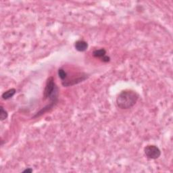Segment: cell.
<instances>
[{
  "instance_id": "6da1fadb",
  "label": "cell",
  "mask_w": 173,
  "mask_h": 173,
  "mask_svg": "<svg viewBox=\"0 0 173 173\" xmlns=\"http://www.w3.org/2000/svg\"><path fill=\"white\" fill-rule=\"evenodd\" d=\"M43 98L44 100H47V99L49 100V104L43 108L37 114H35V115L33 116V118L39 117L46 112L51 110L57 104L58 101V88L52 76L49 77L47 80L43 92Z\"/></svg>"
},
{
  "instance_id": "7a4b0ae2",
  "label": "cell",
  "mask_w": 173,
  "mask_h": 173,
  "mask_svg": "<svg viewBox=\"0 0 173 173\" xmlns=\"http://www.w3.org/2000/svg\"><path fill=\"white\" fill-rule=\"evenodd\" d=\"M139 98V94L136 91L127 89L118 94L116 98V104L120 109L127 110L131 108L136 104Z\"/></svg>"
},
{
  "instance_id": "3957f363",
  "label": "cell",
  "mask_w": 173,
  "mask_h": 173,
  "mask_svg": "<svg viewBox=\"0 0 173 173\" xmlns=\"http://www.w3.org/2000/svg\"><path fill=\"white\" fill-rule=\"evenodd\" d=\"M144 153L148 158L152 159H158L161 156L160 150L154 145H147L144 148Z\"/></svg>"
},
{
  "instance_id": "277c9868",
  "label": "cell",
  "mask_w": 173,
  "mask_h": 173,
  "mask_svg": "<svg viewBox=\"0 0 173 173\" xmlns=\"http://www.w3.org/2000/svg\"><path fill=\"white\" fill-rule=\"evenodd\" d=\"M87 77V75L86 74H84V75L81 76H79V77H77L76 78H74V79L71 80H66V81H62V84L64 87H70V86H73V85H75L78 83H80L83 81H84L85 80H86Z\"/></svg>"
},
{
  "instance_id": "5b68a950",
  "label": "cell",
  "mask_w": 173,
  "mask_h": 173,
  "mask_svg": "<svg viewBox=\"0 0 173 173\" xmlns=\"http://www.w3.org/2000/svg\"><path fill=\"white\" fill-rule=\"evenodd\" d=\"M75 47L77 51L83 52V51H86L88 48V43L86 41H83V40H79V41H77L75 43Z\"/></svg>"
},
{
  "instance_id": "8992f818",
  "label": "cell",
  "mask_w": 173,
  "mask_h": 173,
  "mask_svg": "<svg viewBox=\"0 0 173 173\" xmlns=\"http://www.w3.org/2000/svg\"><path fill=\"white\" fill-rule=\"evenodd\" d=\"M16 92V91L15 89H9V90L6 91V92H4V93L2 94L1 98L5 100H9V99L12 98L13 96L15 95Z\"/></svg>"
},
{
  "instance_id": "52a82bcc",
  "label": "cell",
  "mask_w": 173,
  "mask_h": 173,
  "mask_svg": "<svg viewBox=\"0 0 173 173\" xmlns=\"http://www.w3.org/2000/svg\"><path fill=\"white\" fill-rule=\"evenodd\" d=\"M106 54V51L104 49H96L93 52V56L95 58H102L104 57Z\"/></svg>"
},
{
  "instance_id": "ba28073f",
  "label": "cell",
  "mask_w": 173,
  "mask_h": 173,
  "mask_svg": "<svg viewBox=\"0 0 173 173\" xmlns=\"http://www.w3.org/2000/svg\"><path fill=\"white\" fill-rule=\"evenodd\" d=\"M58 76H59V77L60 78H61V80L64 81V80L66 79L68 75H67V73L64 70L60 68L58 70Z\"/></svg>"
},
{
  "instance_id": "9c48e42d",
  "label": "cell",
  "mask_w": 173,
  "mask_h": 173,
  "mask_svg": "<svg viewBox=\"0 0 173 173\" xmlns=\"http://www.w3.org/2000/svg\"><path fill=\"white\" fill-rule=\"evenodd\" d=\"M8 114L7 111H6L3 107H1V109H0V119L1 120H4L5 119L8 118Z\"/></svg>"
},
{
  "instance_id": "30bf717a",
  "label": "cell",
  "mask_w": 173,
  "mask_h": 173,
  "mask_svg": "<svg viewBox=\"0 0 173 173\" xmlns=\"http://www.w3.org/2000/svg\"><path fill=\"white\" fill-rule=\"evenodd\" d=\"M101 59H102V61L104 62H110V57H108V56H105L104 57L101 58Z\"/></svg>"
},
{
  "instance_id": "8fae6325",
  "label": "cell",
  "mask_w": 173,
  "mask_h": 173,
  "mask_svg": "<svg viewBox=\"0 0 173 173\" xmlns=\"http://www.w3.org/2000/svg\"><path fill=\"white\" fill-rule=\"evenodd\" d=\"M32 172H33V169H32V168H26V170H24L23 171V172H29V173H31Z\"/></svg>"
}]
</instances>
